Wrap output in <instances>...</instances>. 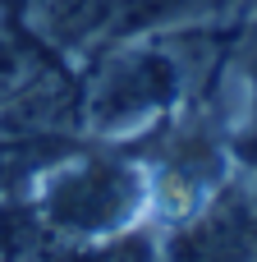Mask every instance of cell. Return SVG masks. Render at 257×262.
Here are the masks:
<instances>
[{"mask_svg": "<svg viewBox=\"0 0 257 262\" xmlns=\"http://www.w3.org/2000/svg\"><path fill=\"white\" fill-rule=\"evenodd\" d=\"M37 83V69H32V51L18 41V37H0V101H14L23 88Z\"/></svg>", "mask_w": 257, "mask_h": 262, "instance_id": "277c9868", "label": "cell"}, {"mask_svg": "<svg viewBox=\"0 0 257 262\" xmlns=\"http://www.w3.org/2000/svg\"><path fill=\"white\" fill-rule=\"evenodd\" d=\"M143 175L124 161H78L51 175L37 216L64 235H115L143 207Z\"/></svg>", "mask_w": 257, "mask_h": 262, "instance_id": "6da1fadb", "label": "cell"}, {"mask_svg": "<svg viewBox=\"0 0 257 262\" xmlns=\"http://www.w3.org/2000/svg\"><path fill=\"white\" fill-rule=\"evenodd\" d=\"M170 262H257V198L221 189L170 239Z\"/></svg>", "mask_w": 257, "mask_h": 262, "instance_id": "3957f363", "label": "cell"}, {"mask_svg": "<svg viewBox=\"0 0 257 262\" xmlns=\"http://www.w3.org/2000/svg\"><path fill=\"white\" fill-rule=\"evenodd\" d=\"M175 92H179V64L156 46H138V51L115 55L101 69V78L87 92V115L97 124H124L147 111L170 106Z\"/></svg>", "mask_w": 257, "mask_h": 262, "instance_id": "7a4b0ae2", "label": "cell"}, {"mask_svg": "<svg viewBox=\"0 0 257 262\" xmlns=\"http://www.w3.org/2000/svg\"><path fill=\"white\" fill-rule=\"evenodd\" d=\"M253 198H257V193H253Z\"/></svg>", "mask_w": 257, "mask_h": 262, "instance_id": "52a82bcc", "label": "cell"}, {"mask_svg": "<svg viewBox=\"0 0 257 262\" xmlns=\"http://www.w3.org/2000/svg\"><path fill=\"white\" fill-rule=\"evenodd\" d=\"M253 106H257V78H253Z\"/></svg>", "mask_w": 257, "mask_h": 262, "instance_id": "8992f818", "label": "cell"}, {"mask_svg": "<svg viewBox=\"0 0 257 262\" xmlns=\"http://www.w3.org/2000/svg\"><path fill=\"white\" fill-rule=\"evenodd\" d=\"M74 262H152V239L147 235H120L101 249H87Z\"/></svg>", "mask_w": 257, "mask_h": 262, "instance_id": "5b68a950", "label": "cell"}]
</instances>
